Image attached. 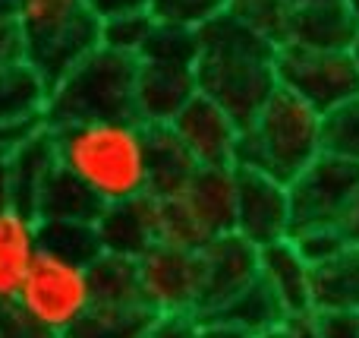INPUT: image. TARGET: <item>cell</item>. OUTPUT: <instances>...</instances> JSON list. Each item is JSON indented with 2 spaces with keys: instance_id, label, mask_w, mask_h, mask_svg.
<instances>
[{
  "instance_id": "cell-1",
  "label": "cell",
  "mask_w": 359,
  "mask_h": 338,
  "mask_svg": "<svg viewBox=\"0 0 359 338\" xmlns=\"http://www.w3.org/2000/svg\"><path fill=\"white\" fill-rule=\"evenodd\" d=\"M196 82L198 95L221 105L236 126H246L265 101L280 89V44L262 35L233 13H221L196 32Z\"/></svg>"
},
{
  "instance_id": "cell-2",
  "label": "cell",
  "mask_w": 359,
  "mask_h": 338,
  "mask_svg": "<svg viewBox=\"0 0 359 338\" xmlns=\"http://www.w3.org/2000/svg\"><path fill=\"white\" fill-rule=\"evenodd\" d=\"M60 168L82 181L104 206L149 193V139L136 117L50 126Z\"/></svg>"
},
{
  "instance_id": "cell-3",
  "label": "cell",
  "mask_w": 359,
  "mask_h": 338,
  "mask_svg": "<svg viewBox=\"0 0 359 338\" xmlns=\"http://www.w3.org/2000/svg\"><path fill=\"white\" fill-rule=\"evenodd\" d=\"M322 152V114L287 89H278L259 114L240 126L236 168L262 171L290 183Z\"/></svg>"
},
{
  "instance_id": "cell-4",
  "label": "cell",
  "mask_w": 359,
  "mask_h": 338,
  "mask_svg": "<svg viewBox=\"0 0 359 338\" xmlns=\"http://www.w3.org/2000/svg\"><path fill=\"white\" fill-rule=\"evenodd\" d=\"M136 117V60L107 48H95L50 82L44 124H88V120Z\"/></svg>"
},
{
  "instance_id": "cell-5",
  "label": "cell",
  "mask_w": 359,
  "mask_h": 338,
  "mask_svg": "<svg viewBox=\"0 0 359 338\" xmlns=\"http://www.w3.org/2000/svg\"><path fill=\"white\" fill-rule=\"evenodd\" d=\"M158 244L205 250L233 231V168H198L177 196L155 200Z\"/></svg>"
},
{
  "instance_id": "cell-6",
  "label": "cell",
  "mask_w": 359,
  "mask_h": 338,
  "mask_svg": "<svg viewBox=\"0 0 359 338\" xmlns=\"http://www.w3.org/2000/svg\"><path fill=\"white\" fill-rule=\"evenodd\" d=\"M16 307L44 332L63 338L92 307V282L88 266L57 256L50 250H38Z\"/></svg>"
},
{
  "instance_id": "cell-7",
  "label": "cell",
  "mask_w": 359,
  "mask_h": 338,
  "mask_svg": "<svg viewBox=\"0 0 359 338\" xmlns=\"http://www.w3.org/2000/svg\"><path fill=\"white\" fill-rule=\"evenodd\" d=\"M278 82L312 105L318 114L359 98V67L350 51H312L297 44H280Z\"/></svg>"
},
{
  "instance_id": "cell-8",
  "label": "cell",
  "mask_w": 359,
  "mask_h": 338,
  "mask_svg": "<svg viewBox=\"0 0 359 338\" xmlns=\"http://www.w3.org/2000/svg\"><path fill=\"white\" fill-rule=\"evenodd\" d=\"M359 190V164L347 158L318 152L290 183H287V200H290L293 228L309 225H337L341 212Z\"/></svg>"
},
{
  "instance_id": "cell-9",
  "label": "cell",
  "mask_w": 359,
  "mask_h": 338,
  "mask_svg": "<svg viewBox=\"0 0 359 338\" xmlns=\"http://www.w3.org/2000/svg\"><path fill=\"white\" fill-rule=\"evenodd\" d=\"M142 304L151 313H196L202 297V256L174 244H151L136 259Z\"/></svg>"
},
{
  "instance_id": "cell-10",
  "label": "cell",
  "mask_w": 359,
  "mask_h": 338,
  "mask_svg": "<svg viewBox=\"0 0 359 338\" xmlns=\"http://www.w3.org/2000/svg\"><path fill=\"white\" fill-rule=\"evenodd\" d=\"M233 231L252 247L287 240L293 231L287 183L233 164Z\"/></svg>"
},
{
  "instance_id": "cell-11",
  "label": "cell",
  "mask_w": 359,
  "mask_h": 338,
  "mask_svg": "<svg viewBox=\"0 0 359 338\" xmlns=\"http://www.w3.org/2000/svg\"><path fill=\"white\" fill-rule=\"evenodd\" d=\"M202 256V297H198V316H211L221 310L233 294H240L249 282L259 278V247L243 240L236 231L215 238Z\"/></svg>"
},
{
  "instance_id": "cell-12",
  "label": "cell",
  "mask_w": 359,
  "mask_h": 338,
  "mask_svg": "<svg viewBox=\"0 0 359 338\" xmlns=\"http://www.w3.org/2000/svg\"><path fill=\"white\" fill-rule=\"evenodd\" d=\"M170 130L177 133L198 168H233L240 126L211 98L196 95L192 101H186L183 111L170 120Z\"/></svg>"
},
{
  "instance_id": "cell-13",
  "label": "cell",
  "mask_w": 359,
  "mask_h": 338,
  "mask_svg": "<svg viewBox=\"0 0 359 338\" xmlns=\"http://www.w3.org/2000/svg\"><path fill=\"white\" fill-rule=\"evenodd\" d=\"M196 95V63L151 57L136 60V120H142L145 126L170 124Z\"/></svg>"
},
{
  "instance_id": "cell-14",
  "label": "cell",
  "mask_w": 359,
  "mask_h": 338,
  "mask_svg": "<svg viewBox=\"0 0 359 338\" xmlns=\"http://www.w3.org/2000/svg\"><path fill=\"white\" fill-rule=\"evenodd\" d=\"M101 44V22L82 6L76 16L41 35L25 38V60L48 82H57L73 63H79L88 51Z\"/></svg>"
},
{
  "instance_id": "cell-15",
  "label": "cell",
  "mask_w": 359,
  "mask_h": 338,
  "mask_svg": "<svg viewBox=\"0 0 359 338\" xmlns=\"http://www.w3.org/2000/svg\"><path fill=\"white\" fill-rule=\"evenodd\" d=\"M101 238V250L114 253V256L139 259L151 244H158V228H155V196L142 193L136 200L111 202L101 209L95 219Z\"/></svg>"
},
{
  "instance_id": "cell-16",
  "label": "cell",
  "mask_w": 359,
  "mask_h": 338,
  "mask_svg": "<svg viewBox=\"0 0 359 338\" xmlns=\"http://www.w3.org/2000/svg\"><path fill=\"white\" fill-rule=\"evenodd\" d=\"M356 32L359 22L350 13L347 0L293 6L290 19H287L284 44H297V48H312V51H350Z\"/></svg>"
},
{
  "instance_id": "cell-17",
  "label": "cell",
  "mask_w": 359,
  "mask_h": 338,
  "mask_svg": "<svg viewBox=\"0 0 359 338\" xmlns=\"http://www.w3.org/2000/svg\"><path fill=\"white\" fill-rule=\"evenodd\" d=\"M60 168L57 158L54 130L48 124H38L25 133L10 152V181H13V206L35 215V200L48 177Z\"/></svg>"
},
{
  "instance_id": "cell-18",
  "label": "cell",
  "mask_w": 359,
  "mask_h": 338,
  "mask_svg": "<svg viewBox=\"0 0 359 338\" xmlns=\"http://www.w3.org/2000/svg\"><path fill=\"white\" fill-rule=\"evenodd\" d=\"M41 240H38V219L32 212L10 206L0 212V307L16 304L19 288L35 263Z\"/></svg>"
},
{
  "instance_id": "cell-19",
  "label": "cell",
  "mask_w": 359,
  "mask_h": 338,
  "mask_svg": "<svg viewBox=\"0 0 359 338\" xmlns=\"http://www.w3.org/2000/svg\"><path fill=\"white\" fill-rule=\"evenodd\" d=\"M309 272H312V266L297 253V247L290 244V238L278 240V244L259 247V278L280 301L287 320H290V316L312 313Z\"/></svg>"
},
{
  "instance_id": "cell-20",
  "label": "cell",
  "mask_w": 359,
  "mask_h": 338,
  "mask_svg": "<svg viewBox=\"0 0 359 338\" xmlns=\"http://www.w3.org/2000/svg\"><path fill=\"white\" fill-rule=\"evenodd\" d=\"M50 82L29 60L0 67V124L4 126H35L48 114Z\"/></svg>"
},
{
  "instance_id": "cell-21",
  "label": "cell",
  "mask_w": 359,
  "mask_h": 338,
  "mask_svg": "<svg viewBox=\"0 0 359 338\" xmlns=\"http://www.w3.org/2000/svg\"><path fill=\"white\" fill-rule=\"evenodd\" d=\"M145 139H149V196L155 200L177 196L192 181L198 164L192 162L186 145L170 130V124L145 126Z\"/></svg>"
},
{
  "instance_id": "cell-22",
  "label": "cell",
  "mask_w": 359,
  "mask_h": 338,
  "mask_svg": "<svg viewBox=\"0 0 359 338\" xmlns=\"http://www.w3.org/2000/svg\"><path fill=\"white\" fill-rule=\"evenodd\" d=\"M312 313L328 310H359V247H347L328 263L309 272Z\"/></svg>"
},
{
  "instance_id": "cell-23",
  "label": "cell",
  "mask_w": 359,
  "mask_h": 338,
  "mask_svg": "<svg viewBox=\"0 0 359 338\" xmlns=\"http://www.w3.org/2000/svg\"><path fill=\"white\" fill-rule=\"evenodd\" d=\"M104 209V202L92 193L82 181H76L69 171L57 168L48 177L35 200L38 221H95Z\"/></svg>"
},
{
  "instance_id": "cell-24",
  "label": "cell",
  "mask_w": 359,
  "mask_h": 338,
  "mask_svg": "<svg viewBox=\"0 0 359 338\" xmlns=\"http://www.w3.org/2000/svg\"><path fill=\"white\" fill-rule=\"evenodd\" d=\"M211 316L230 323V326H236V329H246L249 335L271 332V329H280L287 323V313H284V307H280V301L271 294V288H268L262 278L249 282L240 294H233L221 310H215Z\"/></svg>"
},
{
  "instance_id": "cell-25",
  "label": "cell",
  "mask_w": 359,
  "mask_h": 338,
  "mask_svg": "<svg viewBox=\"0 0 359 338\" xmlns=\"http://www.w3.org/2000/svg\"><path fill=\"white\" fill-rule=\"evenodd\" d=\"M88 282H92V304H104V307H136V304H142L136 259L101 253L88 266Z\"/></svg>"
},
{
  "instance_id": "cell-26",
  "label": "cell",
  "mask_w": 359,
  "mask_h": 338,
  "mask_svg": "<svg viewBox=\"0 0 359 338\" xmlns=\"http://www.w3.org/2000/svg\"><path fill=\"white\" fill-rule=\"evenodd\" d=\"M149 323H151V310L145 304H136V307L92 304L88 313L63 338H142Z\"/></svg>"
},
{
  "instance_id": "cell-27",
  "label": "cell",
  "mask_w": 359,
  "mask_h": 338,
  "mask_svg": "<svg viewBox=\"0 0 359 338\" xmlns=\"http://www.w3.org/2000/svg\"><path fill=\"white\" fill-rule=\"evenodd\" d=\"M38 240H41V250L82 266H92L104 253L95 221H38Z\"/></svg>"
},
{
  "instance_id": "cell-28",
  "label": "cell",
  "mask_w": 359,
  "mask_h": 338,
  "mask_svg": "<svg viewBox=\"0 0 359 338\" xmlns=\"http://www.w3.org/2000/svg\"><path fill=\"white\" fill-rule=\"evenodd\" d=\"M322 152L359 164V98L322 114Z\"/></svg>"
},
{
  "instance_id": "cell-29",
  "label": "cell",
  "mask_w": 359,
  "mask_h": 338,
  "mask_svg": "<svg viewBox=\"0 0 359 338\" xmlns=\"http://www.w3.org/2000/svg\"><path fill=\"white\" fill-rule=\"evenodd\" d=\"M151 32H155V16L151 13H133V16L107 19V22H101V48L117 51V54H126L136 60Z\"/></svg>"
},
{
  "instance_id": "cell-30",
  "label": "cell",
  "mask_w": 359,
  "mask_h": 338,
  "mask_svg": "<svg viewBox=\"0 0 359 338\" xmlns=\"http://www.w3.org/2000/svg\"><path fill=\"white\" fill-rule=\"evenodd\" d=\"M149 13L161 25H180V29L198 32L205 22L227 13V0H151Z\"/></svg>"
},
{
  "instance_id": "cell-31",
  "label": "cell",
  "mask_w": 359,
  "mask_h": 338,
  "mask_svg": "<svg viewBox=\"0 0 359 338\" xmlns=\"http://www.w3.org/2000/svg\"><path fill=\"white\" fill-rule=\"evenodd\" d=\"M227 10L268 35L271 41L284 44L287 35V19H290V6L287 0H227Z\"/></svg>"
},
{
  "instance_id": "cell-32",
  "label": "cell",
  "mask_w": 359,
  "mask_h": 338,
  "mask_svg": "<svg viewBox=\"0 0 359 338\" xmlns=\"http://www.w3.org/2000/svg\"><path fill=\"white\" fill-rule=\"evenodd\" d=\"M198 54V41H196V32L192 29H180V25H161L155 22V32L149 35L145 41L142 57H151V60H177V63H196Z\"/></svg>"
},
{
  "instance_id": "cell-33",
  "label": "cell",
  "mask_w": 359,
  "mask_h": 338,
  "mask_svg": "<svg viewBox=\"0 0 359 338\" xmlns=\"http://www.w3.org/2000/svg\"><path fill=\"white\" fill-rule=\"evenodd\" d=\"M82 6V0H16V19L25 29V38H32L67 22Z\"/></svg>"
},
{
  "instance_id": "cell-34",
  "label": "cell",
  "mask_w": 359,
  "mask_h": 338,
  "mask_svg": "<svg viewBox=\"0 0 359 338\" xmlns=\"http://www.w3.org/2000/svg\"><path fill=\"white\" fill-rule=\"evenodd\" d=\"M290 244L297 247V253L306 259L309 266L328 263L337 253L347 250L341 228L337 225H309V228H293L290 231Z\"/></svg>"
},
{
  "instance_id": "cell-35",
  "label": "cell",
  "mask_w": 359,
  "mask_h": 338,
  "mask_svg": "<svg viewBox=\"0 0 359 338\" xmlns=\"http://www.w3.org/2000/svg\"><path fill=\"white\" fill-rule=\"evenodd\" d=\"M198 313H151L142 338H198Z\"/></svg>"
},
{
  "instance_id": "cell-36",
  "label": "cell",
  "mask_w": 359,
  "mask_h": 338,
  "mask_svg": "<svg viewBox=\"0 0 359 338\" xmlns=\"http://www.w3.org/2000/svg\"><path fill=\"white\" fill-rule=\"evenodd\" d=\"M318 338H359V310H328L312 313Z\"/></svg>"
},
{
  "instance_id": "cell-37",
  "label": "cell",
  "mask_w": 359,
  "mask_h": 338,
  "mask_svg": "<svg viewBox=\"0 0 359 338\" xmlns=\"http://www.w3.org/2000/svg\"><path fill=\"white\" fill-rule=\"evenodd\" d=\"M0 338H57L44 329H38L16 304L0 307Z\"/></svg>"
},
{
  "instance_id": "cell-38",
  "label": "cell",
  "mask_w": 359,
  "mask_h": 338,
  "mask_svg": "<svg viewBox=\"0 0 359 338\" xmlns=\"http://www.w3.org/2000/svg\"><path fill=\"white\" fill-rule=\"evenodd\" d=\"M25 60V29L19 19H0V67Z\"/></svg>"
},
{
  "instance_id": "cell-39",
  "label": "cell",
  "mask_w": 359,
  "mask_h": 338,
  "mask_svg": "<svg viewBox=\"0 0 359 338\" xmlns=\"http://www.w3.org/2000/svg\"><path fill=\"white\" fill-rule=\"evenodd\" d=\"M86 10L92 13L98 22H107V19L117 16H133V13H149L151 0H82Z\"/></svg>"
},
{
  "instance_id": "cell-40",
  "label": "cell",
  "mask_w": 359,
  "mask_h": 338,
  "mask_svg": "<svg viewBox=\"0 0 359 338\" xmlns=\"http://www.w3.org/2000/svg\"><path fill=\"white\" fill-rule=\"evenodd\" d=\"M337 228H341L347 247H359V190L353 193V200L347 202V209L341 212V219H337Z\"/></svg>"
},
{
  "instance_id": "cell-41",
  "label": "cell",
  "mask_w": 359,
  "mask_h": 338,
  "mask_svg": "<svg viewBox=\"0 0 359 338\" xmlns=\"http://www.w3.org/2000/svg\"><path fill=\"white\" fill-rule=\"evenodd\" d=\"M198 338H255L249 335L246 329H236L224 320H215V316H205L202 326H198Z\"/></svg>"
},
{
  "instance_id": "cell-42",
  "label": "cell",
  "mask_w": 359,
  "mask_h": 338,
  "mask_svg": "<svg viewBox=\"0 0 359 338\" xmlns=\"http://www.w3.org/2000/svg\"><path fill=\"white\" fill-rule=\"evenodd\" d=\"M284 338H318V329H316V320H312V313L290 316V320L284 323Z\"/></svg>"
},
{
  "instance_id": "cell-43",
  "label": "cell",
  "mask_w": 359,
  "mask_h": 338,
  "mask_svg": "<svg viewBox=\"0 0 359 338\" xmlns=\"http://www.w3.org/2000/svg\"><path fill=\"white\" fill-rule=\"evenodd\" d=\"M13 206V181H10V155H0V212Z\"/></svg>"
},
{
  "instance_id": "cell-44",
  "label": "cell",
  "mask_w": 359,
  "mask_h": 338,
  "mask_svg": "<svg viewBox=\"0 0 359 338\" xmlns=\"http://www.w3.org/2000/svg\"><path fill=\"white\" fill-rule=\"evenodd\" d=\"M38 126V124H35ZM32 126H4L0 124V155H10L13 149H16V143L29 133Z\"/></svg>"
},
{
  "instance_id": "cell-45",
  "label": "cell",
  "mask_w": 359,
  "mask_h": 338,
  "mask_svg": "<svg viewBox=\"0 0 359 338\" xmlns=\"http://www.w3.org/2000/svg\"><path fill=\"white\" fill-rule=\"evenodd\" d=\"M0 19H16V0H0Z\"/></svg>"
},
{
  "instance_id": "cell-46",
  "label": "cell",
  "mask_w": 359,
  "mask_h": 338,
  "mask_svg": "<svg viewBox=\"0 0 359 338\" xmlns=\"http://www.w3.org/2000/svg\"><path fill=\"white\" fill-rule=\"evenodd\" d=\"M309 4H331V0H287V6H309Z\"/></svg>"
},
{
  "instance_id": "cell-47",
  "label": "cell",
  "mask_w": 359,
  "mask_h": 338,
  "mask_svg": "<svg viewBox=\"0 0 359 338\" xmlns=\"http://www.w3.org/2000/svg\"><path fill=\"white\" fill-rule=\"evenodd\" d=\"M350 57H353V60H356V67H359V32H356L353 44H350Z\"/></svg>"
},
{
  "instance_id": "cell-48",
  "label": "cell",
  "mask_w": 359,
  "mask_h": 338,
  "mask_svg": "<svg viewBox=\"0 0 359 338\" xmlns=\"http://www.w3.org/2000/svg\"><path fill=\"white\" fill-rule=\"evenodd\" d=\"M255 338H284V326H280V329H271V332H262V335H255Z\"/></svg>"
},
{
  "instance_id": "cell-49",
  "label": "cell",
  "mask_w": 359,
  "mask_h": 338,
  "mask_svg": "<svg viewBox=\"0 0 359 338\" xmlns=\"http://www.w3.org/2000/svg\"><path fill=\"white\" fill-rule=\"evenodd\" d=\"M347 6H350V13H353L356 22H359V0H347Z\"/></svg>"
}]
</instances>
